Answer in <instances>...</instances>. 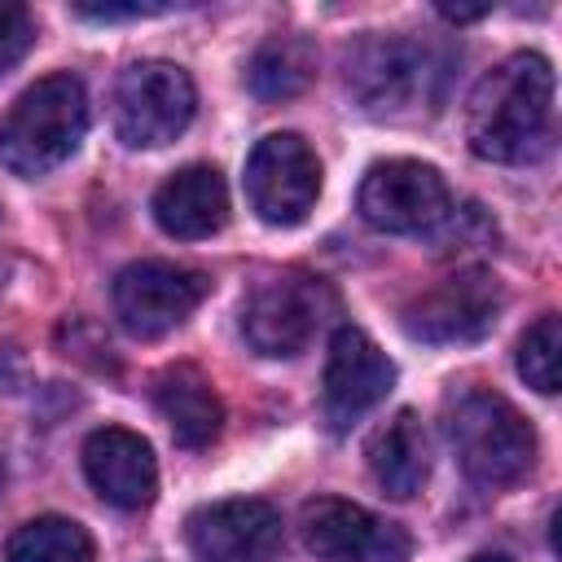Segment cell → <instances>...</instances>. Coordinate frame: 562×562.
<instances>
[{
  "instance_id": "1",
  "label": "cell",
  "mask_w": 562,
  "mask_h": 562,
  "mask_svg": "<svg viewBox=\"0 0 562 562\" xmlns=\"http://www.w3.org/2000/svg\"><path fill=\"white\" fill-rule=\"evenodd\" d=\"M470 154L487 162H531L553 140V66L540 53H514L492 66L465 105Z\"/></svg>"
},
{
  "instance_id": "2",
  "label": "cell",
  "mask_w": 562,
  "mask_h": 562,
  "mask_svg": "<svg viewBox=\"0 0 562 562\" xmlns=\"http://www.w3.org/2000/svg\"><path fill=\"white\" fill-rule=\"evenodd\" d=\"M452 79V53L422 35H364L347 48V88L373 119L439 114Z\"/></svg>"
},
{
  "instance_id": "3",
  "label": "cell",
  "mask_w": 562,
  "mask_h": 562,
  "mask_svg": "<svg viewBox=\"0 0 562 562\" xmlns=\"http://www.w3.org/2000/svg\"><path fill=\"white\" fill-rule=\"evenodd\" d=\"M88 132V92L75 75L35 79L0 119V167L22 180L61 167Z\"/></svg>"
},
{
  "instance_id": "4",
  "label": "cell",
  "mask_w": 562,
  "mask_h": 562,
  "mask_svg": "<svg viewBox=\"0 0 562 562\" xmlns=\"http://www.w3.org/2000/svg\"><path fill=\"white\" fill-rule=\"evenodd\" d=\"M443 430L461 470L483 487H509L536 465L531 422L496 391H461L443 408Z\"/></svg>"
},
{
  "instance_id": "5",
  "label": "cell",
  "mask_w": 562,
  "mask_h": 562,
  "mask_svg": "<svg viewBox=\"0 0 562 562\" xmlns=\"http://www.w3.org/2000/svg\"><path fill=\"white\" fill-rule=\"evenodd\" d=\"M198 110V88L176 61H136L114 83V132L132 149L171 145Z\"/></svg>"
},
{
  "instance_id": "6",
  "label": "cell",
  "mask_w": 562,
  "mask_h": 562,
  "mask_svg": "<svg viewBox=\"0 0 562 562\" xmlns=\"http://www.w3.org/2000/svg\"><path fill=\"white\" fill-rule=\"evenodd\" d=\"M334 294L321 277L272 272L241 299V334L259 356H299L325 325Z\"/></svg>"
},
{
  "instance_id": "7",
  "label": "cell",
  "mask_w": 562,
  "mask_h": 562,
  "mask_svg": "<svg viewBox=\"0 0 562 562\" xmlns=\"http://www.w3.org/2000/svg\"><path fill=\"white\" fill-rule=\"evenodd\" d=\"M356 206L378 233H435L452 215V193L430 162L386 158L364 171Z\"/></svg>"
},
{
  "instance_id": "8",
  "label": "cell",
  "mask_w": 562,
  "mask_h": 562,
  "mask_svg": "<svg viewBox=\"0 0 562 562\" xmlns=\"http://www.w3.org/2000/svg\"><path fill=\"white\" fill-rule=\"evenodd\" d=\"M211 294L206 272L171 259H136L114 277V316L132 338H162Z\"/></svg>"
},
{
  "instance_id": "9",
  "label": "cell",
  "mask_w": 562,
  "mask_h": 562,
  "mask_svg": "<svg viewBox=\"0 0 562 562\" xmlns=\"http://www.w3.org/2000/svg\"><path fill=\"white\" fill-rule=\"evenodd\" d=\"M246 198L272 228H294L321 198V162L294 132L263 136L246 158Z\"/></svg>"
},
{
  "instance_id": "10",
  "label": "cell",
  "mask_w": 562,
  "mask_h": 562,
  "mask_svg": "<svg viewBox=\"0 0 562 562\" xmlns=\"http://www.w3.org/2000/svg\"><path fill=\"white\" fill-rule=\"evenodd\" d=\"M303 544L321 562H408L413 540L400 522L342 501V496H316L299 509Z\"/></svg>"
},
{
  "instance_id": "11",
  "label": "cell",
  "mask_w": 562,
  "mask_h": 562,
  "mask_svg": "<svg viewBox=\"0 0 562 562\" xmlns=\"http://www.w3.org/2000/svg\"><path fill=\"white\" fill-rule=\"evenodd\" d=\"M501 285L483 268H457L404 307V329L422 342H474L501 316Z\"/></svg>"
},
{
  "instance_id": "12",
  "label": "cell",
  "mask_w": 562,
  "mask_h": 562,
  "mask_svg": "<svg viewBox=\"0 0 562 562\" xmlns=\"http://www.w3.org/2000/svg\"><path fill=\"white\" fill-rule=\"evenodd\" d=\"M184 536L198 562H277L281 514L259 496H233L193 509Z\"/></svg>"
},
{
  "instance_id": "13",
  "label": "cell",
  "mask_w": 562,
  "mask_h": 562,
  "mask_svg": "<svg viewBox=\"0 0 562 562\" xmlns=\"http://www.w3.org/2000/svg\"><path fill=\"white\" fill-rule=\"evenodd\" d=\"M391 382H395L391 356L364 329L342 325L329 338V360H325V422L334 430H347L373 404L386 400Z\"/></svg>"
},
{
  "instance_id": "14",
  "label": "cell",
  "mask_w": 562,
  "mask_h": 562,
  "mask_svg": "<svg viewBox=\"0 0 562 562\" xmlns=\"http://www.w3.org/2000/svg\"><path fill=\"white\" fill-rule=\"evenodd\" d=\"M83 474L92 492L119 509H145L158 492L154 448L127 426H101L83 443Z\"/></svg>"
},
{
  "instance_id": "15",
  "label": "cell",
  "mask_w": 562,
  "mask_h": 562,
  "mask_svg": "<svg viewBox=\"0 0 562 562\" xmlns=\"http://www.w3.org/2000/svg\"><path fill=\"white\" fill-rule=\"evenodd\" d=\"M154 220L167 237L202 241L228 224V184L215 167L193 162L167 176L154 193Z\"/></svg>"
},
{
  "instance_id": "16",
  "label": "cell",
  "mask_w": 562,
  "mask_h": 562,
  "mask_svg": "<svg viewBox=\"0 0 562 562\" xmlns=\"http://www.w3.org/2000/svg\"><path fill=\"white\" fill-rule=\"evenodd\" d=\"M154 408L162 413L180 448H206L224 426V404L211 378L193 364H171L154 378Z\"/></svg>"
},
{
  "instance_id": "17",
  "label": "cell",
  "mask_w": 562,
  "mask_h": 562,
  "mask_svg": "<svg viewBox=\"0 0 562 562\" xmlns=\"http://www.w3.org/2000/svg\"><path fill=\"white\" fill-rule=\"evenodd\" d=\"M364 457H369L378 487L395 501L417 496L422 483L430 479V439H426V426L413 408H400L386 426H378Z\"/></svg>"
},
{
  "instance_id": "18",
  "label": "cell",
  "mask_w": 562,
  "mask_h": 562,
  "mask_svg": "<svg viewBox=\"0 0 562 562\" xmlns=\"http://www.w3.org/2000/svg\"><path fill=\"white\" fill-rule=\"evenodd\" d=\"M316 75V53L303 35H272L255 48L246 61V88L259 101H285L299 97Z\"/></svg>"
},
{
  "instance_id": "19",
  "label": "cell",
  "mask_w": 562,
  "mask_h": 562,
  "mask_svg": "<svg viewBox=\"0 0 562 562\" xmlns=\"http://www.w3.org/2000/svg\"><path fill=\"white\" fill-rule=\"evenodd\" d=\"M4 562H97V544L75 518L40 514L4 540Z\"/></svg>"
},
{
  "instance_id": "20",
  "label": "cell",
  "mask_w": 562,
  "mask_h": 562,
  "mask_svg": "<svg viewBox=\"0 0 562 562\" xmlns=\"http://www.w3.org/2000/svg\"><path fill=\"white\" fill-rule=\"evenodd\" d=\"M558 351H562V325L553 312H544L536 325H527V334L518 338V373L527 386H536L540 395L558 391Z\"/></svg>"
},
{
  "instance_id": "21",
  "label": "cell",
  "mask_w": 562,
  "mask_h": 562,
  "mask_svg": "<svg viewBox=\"0 0 562 562\" xmlns=\"http://www.w3.org/2000/svg\"><path fill=\"white\" fill-rule=\"evenodd\" d=\"M35 44V18L18 0H0V79L31 53Z\"/></svg>"
},
{
  "instance_id": "22",
  "label": "cell",
  "mask_w": 562,
  "mask_h": 562,
  "mask_svg": "<svg viewBox=\"0 0 562 562\" xmlns=\"http://www.w3.org/2000/svg\"><path fill=\"white\" fill-rule=\"evenodd\" d=\"M79 18H97V22H114V18H149L162 13V4H75Z\"/></svg>"
},
{
  "instance_id": "23",
  "label": "cell",
  "mask_w": 562,
  "mask_h": 562,
  "mask_svg": "<svg viewBox=\"0 0 562 562\" xmlns=\"http://www.w3.org/2000/svg\"><path fill=\"white\" fill-rule=\"evenodd\" d=\"M470 562H514V558H505V553H474Z\"/></svg>"
}]
</instances>
